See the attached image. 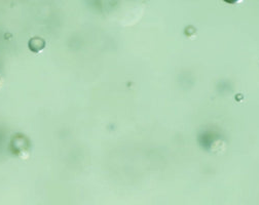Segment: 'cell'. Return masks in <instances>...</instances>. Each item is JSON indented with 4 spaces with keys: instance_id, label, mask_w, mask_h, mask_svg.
<instances>
[{
    "instance_id": "1",
    "label": "cell",
    "mask_w": 259,
    "mask_h": 205,
    "mask_svg": "<svg viewBox=\"0 0 259 205\" xmlns=\"http://www.w3.org/2000/svg\"><path fill=\"white\" fill-rule=\"evenodd\" d=\"M28 46L32 53L37 54L46 47V41L40 37H33L29 40Z\"/></svg>"
},
{
    "instance_id": "2",
    "label": "cell",
    "mask_w": 259,
    "mask_h": 205,
    "mask_svg": "<svg viewBox=\"0 0 259 205\" xmlns=\"http://www.w3.org/2000/svg\"><path fill=\"white\" fill-rule=\"evenodd\" d=\"M223 2H225L226 4H230V5H235L239 2H241V0H223Z\"/></svg>"
}]
</instances>
